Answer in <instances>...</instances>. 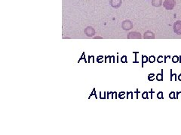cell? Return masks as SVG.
I'll return each instance as SVG.
<instances>
[{"label":"cell","mask_w":181,"mask_h":135,"mask_svg":"<svg viewBox=\"0 0 181 135\" xmlns=\"http://www.w3.org/2000/svg\"><path fill=\"white\" fill-rule=\"evenodd\" d=\"M163 5L166 9L171 10L174 7L175 1L174 0H165V2H164Z\"/></svg>","instance_id":"1"},{"label":"cell","mask_w":181,"mask_h":135,"mask_svg":"<svg viewBox=\"0 0 181 135\" xmlns=\"http://www.w3.org/2000/svg\"><path fill=\"white\" fill-rule=\"evenodd\" d=\"M110 5L114 8H118L121 5V0H110Z\"/></svg>","instance_id":"2"},{"label":"cell","mask_w":181,"mask_h":135,"mask_svg":"<svg viewBox=\"0 0 181 135\" xmlns=\"http://www.w3.org/2000/svg\"><path fill=\"white\" fill-rule=\"evenodd\" d=\"M162 0H152V4L154 5V6H157L159 7L162 5Z\"/></svg>","instance_id":"3"}]
</instances>
